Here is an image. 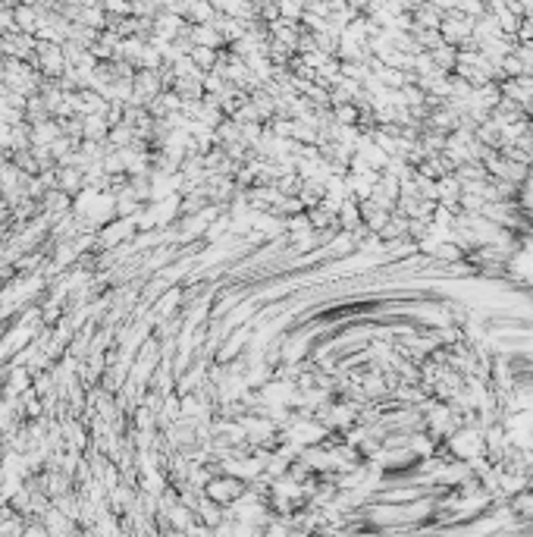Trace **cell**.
<instances>
[{"label":"cell","mask_w":533,"mask_h":537,"mask_svg":"<svg viewBox=\"0 0 533 537\" xmlns=\"http://www.w3.org/2000/svg\"><path fill=\"white\" fill-rule=\"evenodd\" d=\"M248 493V484L242 478H232V474H223V478H211L204 487V496L217 506H235L242 496Z\"/></svg>","instance_id":"obj_1"},{"label":"cell","mask_w":533,"mask_h":537,"mask_svg":"<svg viewBox=\"0 0 533 537\" xmlns=\"http://www.w3.org/2000/svg\"><path fill=\"white\" fill-rule=\"evenodd\" d=\"M530 468H533V462H530Z\"/></svg>","instance_id":"obj_2"}]
</instances>
